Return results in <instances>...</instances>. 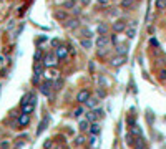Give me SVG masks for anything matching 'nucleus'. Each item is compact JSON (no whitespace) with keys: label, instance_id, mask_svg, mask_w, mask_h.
Instances as JSON below:
<instances>
[{"label":"nucleus","instance_id":"nucleus-1","mask_svg":"<svg viewBox=\"0 0 166 149\" xmlns=\"http://www.w3.org/2000/svg\"><path fill=\"white\" fill-rule=\"evenodd\" d=\"M35 104H37V95H35L33 91H30V93H27V95L22 98V101H20L22 113H27V114H30V113L35 110Z\"/></svg>","mask_w":166,"mask_h":149},{"label":"nucleus","instance_id":"nucleus-2","mask_svg":"<svg viewBox=\"0 0 166 149\" xmlns=\"http://www.w3.org/2000/svg\"><path fill=\"white\" fill-rule=\"evenodd\" d=\"M42 61H43V65H45V68H55L56 65H58L60 60L56 58L55 51H50V53H47L45 56H43Z\"/></svg>","mask_w":166,"mask_h":149},{"label":"nucleus","instance_id":"nucleus-3","mask_svg":"<svg viewBox=\"0 0 166 149\" xmlns=\"http://www.w3.org/2000/svg\"><path fill=\"white\" fill-rule=\"evenodd\" d=\"M38 90H40V93H42L43 96H50L52 90H53V81H52V80H45V81H42L38 84Z\"/></svg>","mask_w":166,"mask_h":149},{"label":"nucleus","instance_id":"nucleus-4","mask_svg":"<svg viewBox=\"0 0 166 149\" xmlns=\"http://www.w3.org/2000/svg\"><path fill=\"white\" fill-rule=\"evenodd\" d=\"M113 32L115 33H121V32H126V28H128V23H126V20L125 18H116L115 22H113Z\"/></svg>","mask_w":166,"mask_h":149},{"label":"nucleus","instance_id":"nucleus-5","mask_svg":"<svg viewBox=\"0 0 166 149\" xmlns=\"http://www.w3.org/2000/svg\"><path fill=\"white\" fill-rule=\"evenodd\" d=\"M102 116H103V111L100 110V108H95V110H90L87 113V119L90 123H96L98 118H102Z\"/></svg>","mask_w":166,"mask_h":149},{"label":"nucleus","instance_id":"nucleus-6","mask_svg":"<svg viewBox=\"0 0 166 149\" xmlns=\"http://www.w3.org/2000/svg\"><path fill=\"white\" fill-rule=\"evenodd\" d=\"M96 47L98 48H102V50H106L108 48V45L111 43V40H110V37L108 35H98V38H96Z\"/></svg>","mask_w":166,"mask_h":149},{"label":"nucleus","instance_id":"nucleus-7","mask_svg":"<svg viewBox=\"0 0 166 149\" xmlns=\"http://www.w3.org/2000/svg\"><path fill=\"white\" fill-rule=\"evenodd\" d=\"M90 98H91L90 90H80V91H78V95H76V101H78L80 104H85Z\"/></svg>","mask_w":166,"mask_h":149},{"label":"nucleus","instance_id":"nucleus-8","mask_svg":"<svg viewBox=\"0 0 166 149\" xmlns=\"http://www.w3.org/2000/svg\"><path fill=\"white\" fill-rule=\"evenodd\" d=\"M68 48L65 47V45H58V47H55V55H56V58L58 60H65L68 56Z\"/></svg>","mask_w":166,"mask_h":149},{"label":"nucleus","instance_id":"nucleus-9","mask_svg":"<svg viewBox=\"0 0 166 149\" xmlns=\"http://www.w3.org/2000/svg\"><path fill=\"white\" fill-rule=\"evenodd\" d=\"M125 61H126V56H123V55H115V56L110 60V65H111L113 68H120L121 65H125Z\"/></svg>","mask_w":166,"mask_h":149},{"label":"nucleus","instance_id":"nucleus-10","mask_svg":"<svg viewBox=\"0 0 166 149\" xmlns=\"http://www.w3.org/2000/svg\"><path fill=\"white\" fill-rule=\"evenodd\" d=\"M128 50H129V45H128L126 42L118 43V45L115 47V53H116V55H123V56H126V55H128Z\"/></svg>","mask_w":166,"mask_h":149},{"label":"nucleus","instance_id":"nucleus-11","mask_svg":"<svg viewBox=\"0 0 166 149\" xmlns=\"http://www.w3.org/2000/svg\"><path fill=\"white\" fill-rule=\"evenodd\" d=\"M63 25H65V28H68V30H75V28L80 27V20L76 18V17L75 18H68Z\"/></svg>","mask_w":166,"mask_h":149},{"label":"nucleus","instance_id":"nucleus-12","mask_svg":"<svg viewBox=\"0 0 166 149\" xmlns=\"http://www.w3.org/2000/svg\"><path fill=\"white\" fill-rule=\"evenodd\" d=\"M28 123H30V114H27V113H22V114L17 118V124L20 128H25Z\"/></svg>","mask_w":166,"mask_h":149},{"label":"nucleus","instance_id":"nucleus-13","mask_svg":"<svg viewBox=\"0 0 166 149\" xmlns=\"http://www.w3.org/2000/svg\"><path fill=\"white\" fill-rule=\"evenodd\" d=\"M55 18H56V20H60V22H63V23H65V22H67V20L70 18V17H68L67 10L63 9V10H56V12H55Z\"/></svg>","mask_w":166,"mask_h":149},{"label":"nucleus","instance_id":"nucleus-14","mask_svg":"<svg viewBox=\"0 0 166 149\" xmlns=\"http://www.w3.org/2000/svg\"><path fill=\"white\" fill-rule=\"evenodd\" d=\"M108 32H110V27L106 25V23H98L96 25V33L98 35H108Z\"/></svg>","mask_w":166,"mask_h":149},{"label":"nucleus","instance_id":"nucleus-15","mask_svg":"<svg viewBox=\"0 0 166 149\" xmlns=\"http://www.w3.org/2000/svg\"><path fill=\"white\" fill-rule=\"evenodd\" d=\"M85 104H87V108H88V110H95V108H98V104H100V99L96 98V96H91V98L88 99V101L85 103Z\"/></svg>","mask_w":166,"mask_h":149},{"label":"nucleus","instance_id":"nucleus-16","mask_svg":"<svg viewBox=\"0 0 166 149\" xmlns=\"http://www.w3.org/2000/svg\"><path fill=\"white\" fill-rule=\"evenodd\" d=\"M43 70H45V65H43V61H37V63L33 65V75L42 76V75H43Z\"/></svg>","mask_w":166,"mask_h":149},{"label":"nucleus","instance_id":"nucleus-17","mask_svg":"<svg viewBox=\"0 0 166 149\" xmlns=\"http://www.w3.org/2000/svg\"><path fill=\"white\" fill-rule=\"evenodd\" d=\"M90 121H88L87 118L85 119H80V123H78V129L82 131V132H85V131H90Z\"/></svg>","mask_w":166,"mask_h":149},{"label":"nucleus","instance_id":"nucleus-18","mask_svg":"<svg viewBox=\"0 0 166 149\" xmlns=\"http://www.w3.org/2000/svg\"><path fill=\"white\" fill-rule=\"evenodd\" d=\"M80 45H82V48H85V50H91L93 42H91V38H80Z\"/></svg>","mask_w":166,"mask_h":149},{"label":"nucleus","instance_id":"nucleus-19","mask_svg":"<svg viewBox=\"0 0 166 149\" xmlns=\"http://www.w3.org/2000/svg\"><path fill=\"white\" fill-rule=\"evenodd\" d=\"M100 131H102V126H100L98 123H91L90 124V134L91 136H98Z\"/></svg>","mask_w":166,"mask_h":149},{"label":"nucleus","instance_id":"nucleus-20","mask_svg":"<svg viewBox=\"0 0 166 149\" xmlns=\"http://www.w3.org/2000/svg\"><path fill=\"white\" fill-rule=\"evenodd\" d=\"M62 7L65 10H73V9H76V0H65L62 3Z\"/></svg>","mask_w":166,"mask_h":149},{"label":"nucleus","instance_id":"nucleus-21","mask_svg":"<svg viewBox=\"0 0 166 149\" xmlns=\"http://www.w3.org/2000/svg\"><path fill=\"white\" fill-rule=\"evenodd\" d=\"M135 2H136V0H121V2H120V5H121V9L129 10V9H133Z\"/></svg>","mask_w":166,"mask_h":149},{"label":"nucleus","instance_id":"nucleus-22","mask_svg":"<svg viewBox=\"0 0 166 149\" xmlns=\"http://www.w3.org/2000/svg\"><path fill=\"white\" fill-rule=\"evenodd\" d=\"M80 37L82 38H91L93 32L90 30V28H80Z\"/></svg>","mask_w":166,"mask_h":149},{"label":"nucleus","instance_id":"nucleus-23","mask_svg":"<svg viewBox=\"0 0 166 149\" xmlns=\"http://www.w3.org/2000/svg\"><path fill=\"white\" fill-rule=\"evenodd\" d=\"M136 37V28L135 27H128L126 28V38L128 40H135Z\"/></svg>","mask_w":166,"mask_h":149},{"label":"nucleus","instance_id":"nucleus-24","mask_svg":"<svg viewBox=\"0 0 166 149\" xmlns=\"http://www.w3.org/2000/svg\"><path fill=\"white\" fill-rule=\"evenodd\" d=\"M125 141H126L128 146H135V143H136V139L133 138V132H126V136H125Z\"/></svg>","mask_w":166,"mask_h":149},{"label":"nucleus","instance_id":"nucleus-25","mask_svg":"<svg viewBox=\"0 0 166 149\" xmlns=\"http://www.w3.org/2000/svg\"><path fill=\"white\" fill-rule=\"evenodd\" d=\"M85 113L83 110V106H78V108H75L73 110V118H82V114Z\"/></svg>","mask_w":166,"mask_h":149},{"label":"nucleus","instance_id":"nucleus-26","mask_svg":"<svg viewBox=\"0 0 166 149\" xmlns=\"http://www.w3.org/2000/svg\"><path fill=\"white\" fill-rule=\"evenodd\" d=\"M133 147H135V149H146V144H145V141H143V139H140V138H138Z\"/></svg>","mask_w":166,"mask_h":149},{"label":"nucleus","instance_id":"nucleus-27","mask_svg":"<svg viewBox=\"0 0 166 149\" xmlns=\"http://www.w3.org/2000/svg\"><path fill=\"white\" fill-rule=\"evenodd\" d=\"M43 56H45V55L42 53V50H37V51H35V55H33V61H35V63H37V61H42Z\"/></svg>","mask_w":166,"mask_h":149},{"label":"nucleus","instance_id":"nucleus-28","mask_svg":"<svg viewBox=\"0 0 166 149\" xmlns=\"http://www.w3.org/2000/svg\"><path fill=\"white\" fill-rule=\"evenodd\" d=\"M85 141H87V139H85V136H82V134L76 136V138H75V146H83Z\"/></svg>","mask_w":166,"mask_h":149},{"label":"nucleus","instance_id":"nucleus-29","mask_svg":"<svg viewBox=\"0 0 166 149\" xmlns=\"http://www.w3.org/2000/svg\"><path fill=\"white\" fill-rule=\"evenodd\" d=\"M155 5H156L158 10H164V9H166V0H156Z\"/></svg>","mask_w":166,"mask_h":149},{"label":"nucleus","instance_id":"nucleus-30","mask_svg":"<svg viewBox=\"0 0 166 149\" xmlns=\"http://www.w3.org/2000/svg\"><path fill=\"white\" fill-rule=\"evenodd\" d=\"M158 78H160L161 81H166V70H160V73H158Z\"/></svg>","mask_w":166,"mask_h":149},{"label":"nucleus","instance_id":"nucleus-31","mask_svg":"<svg viewBox=\"0 0 166 149\" xmlns=\"http://www.w3.org/2000/svg\"><path fill=\"white\" fill-rule=\"evenodd\" d=\"M0 147H2V149H9L10 147V141H0Z\"/></svg>","mask_w":166,"mask_h":149},{"label":"nucleus","instance_id":"nucleus-32","mask_svg":"<svg viewBox=\"0 0 166 149\" xmlns=\"http://www.w3.org/2000/svg\"><path fill=\"white\" fill-rule=\"evenodd\" d=\"M47 121H48V118H45L42 123H40V126H38V134H40V132H42L43 129H45V124H47Z\"/></svg>","mask_w":166,"mask_h":149},{"label":"nucleus","instance_id":"nucleus-33","mask_svg":"<svg viewBox=\"0 0 166 149\" xmlns=\"http://www.w3.org/2000/svg\"><path fill=\"white\" fill-rule=\"evenodd\" d=\"M96 3H98V5H102V7H106L108 3H110V0H96Z\"/></svg>","mask_w":166,"mask_h":149},{"label":"nucleus","instance_id":"nucleus-34","mask_svg":"<svg viewBox=\"0 0 166 149\" xmlns=\"http://www.w3.org/2000/svg\"><path fill=\"white\" fill-rule=\"evenodd\" d=\"M32 81H33L35 84H40V76H38V75H33V78H32Z\"/></svg>","mask_w":166,"mask_h":149},{"label":"nucleus","instance_id":"nucleus-35","mask_svg":"<svg viewBox=\"0 0 166 149\" xmlns=\"http://www.w3.org/2000/svg\"><path fill=\"white\" fill-rule=\"evenodd\" d=\"M90 146H91V147H96V138H95V136L90 139Z\"/></svg>","mask_w":166,"mask_h":149},{"label":"nucleus","instance_id":"nucleus-36","mask_svg":"<svg viewBox=\"0 0 166 149\" xmlns=\"http://www.w3.org/2000/svg\"><path fill=\"white\" fill-rule=\"evenodd\" d=\"M110 40H111V43H116V45H118V38H116V35H111Z\"/></svg>","mask_w":166,"mask_h":149},{"label":"nucleus","instance_id":"nucleus-37","mask_svg":"<svg viewBox=\"0 0 166 149\" xmlns=\"http://www.w3.org/2000/svg\"><path fill=\"white\" fill-rule=\"evenodd\" d=\"M149 43H151V45H155V47H158V42H156L155 38H151V40H149Z\"/></svg>","mask_w":166,"mask_h":149},{"label":"nucleus","instance_id":"nucleus-38","mask_svg":"<svg viewBox=\"0 0 166 149\" xmlns=\"http://www.w3.org/2000/svg\"><path fill=\"white\" fill-rule=\"evenodd\" d=\"M67 48H68V51H70V53H75V50H73V47H71V45H67Z\"/></svg>","mask_w":166,"mask_h":149},{"label":"nucleus","instance_id":"nucleus-39","mask_svg":"<svg viewBox=\"0 0 166 149\" xmlns=\"http://www.w3.org/2000/svg\"><path fill=\"white\" fill-rule=\"evenodd\" d=\"M88 2H90V0H82V3H88Z\"/></svg>","mask_w":166,"mask_h":149},{"label":"nucleus","instance_id":"nucleus-40","mask_svg":"<svg viewBox=\"0 0 166 149\" xmlns=\"http://www.w3.org/2000/svg\"><path fill=\"white\" fill-rule=\"evenodd\" d=\"M136 2H141V0H136Z\"/></svg>","mask_w":166,"mask_h":149}]
</instances>
